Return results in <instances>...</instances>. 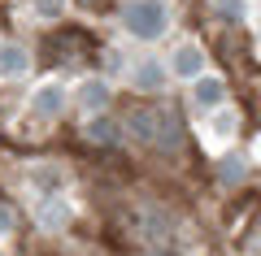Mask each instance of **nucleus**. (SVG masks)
<instances>
[{"label": "nucleus", "instance_id": "obj_1", "mask_svg": "<svg viewBox=\"0 0 261 256\" xmlns=\"http://www.w3.org/2000/svg\"><path fill=\"white\" fill-rule=\"evenodd\" d=\"M126 26L135 31L140 39H152L166 31V9H161L157 0H140V5H130L126 9Z\"/></svg>", "mask_w": 261, "mask_h": 256}, {"label": "nucleus", "instance_id": "obj_2", "mask_svg": "<svg viewBox=\"0 0 261 256\" xmlns=\"http://www.w3.org/2000/svg\"><path fill=\"white\" fill-rule=\"evenodd\" d=\"M0 65H5V74H22V70H27V56H22L18 48H5V61H0Z\"/></svg>", "mask_w": 261, "mask_h": 256}, {"label": "nucleus", "instance_id": "obj_3", "mask_svg": "<svg viewBox=\"0 0 261 256\" xmlns=\"http://www.w3.org/2000/svg\"><path fill=\"white\" fill-rule=\"evenodd\" d=\"M200 100H222V87H218V82H205V87H200Z\"/></svg>", "mask_w": 261, "mask_h": 256}]
</instances>
